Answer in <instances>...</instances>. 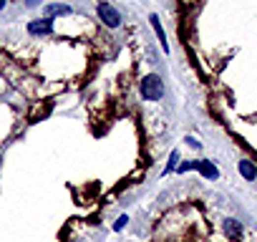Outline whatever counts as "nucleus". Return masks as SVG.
<instances>
[{"instance_id":"nucleus-1","label":"nucleus","mask_w":257,"mask_h":242,"mask_svg":"<svg viewBox=\"0 0 257 242\" xmlns=\"http://www.w3.org/2000/svg\"><path fill=\"white\" fill-rule=\"evenodd\" d=\"M141 96L146 101H159L164 96V81L157 76V73H149L144 81H141Z\"/></svg>"},{"instance_id":"nucleus-2","label":"nucleus","mask_w":257,"mask_h":242,"mask_svg":"<svg viewBox=\"0 0 257 242\" xmlns=\"http://www.w3.org/2000/svg\"><path fill=\"white\" fill-rule=\"evenodd\" d=\"M98 18L103 20V26H109V28H119L121 26V15L114 5L109 3H98Z\"/></svg>"},{"instance_id":"nucleus-3","label":"nucleus","mask_w":257,"mask_h":242,"mask_svg":"<svg viewBox=\"0 0 257 242\" xmlns=\"http://www.w3.org/2000/svg\"><path fill=\"white\" fill-rule=\"evenodd\" d=\"M177 169H179V172H187V169H199V172L204 174L207 179H217V177H220L217 167H214L212 162H204V159H202V162H189V164H179Z\"/></svg>"},{"instance_id":"nucleus-4","label":"nucleus","mask_w":257,"mask_h":242,"mask_svg":"<svg viewBox=\"0 0 257 242\" xmlns=\"http://www.w3.org/2000/svg\"><path fill=\"white\" fill-rule=\"evenodd\" d=\"M28 33L31 35H51L53 33V20H48V18L33 20V23H28Z\"/></svg>"},{"instance_id":"nucleus-5","label":"nucleus","mask_w":257,"mask_h":242,"mask_svg":"<svg viewBox=\"0 0 257 242\" xmlns=\"http://www.w3.org/2000/svg\"><path fill=\"white\" fill-rule=\"evenodd\" d=\"M43 15H46L48 20L58 18V15H71V5H63V3H51L43 8Z\"/></svg>"},{"instance_id":"nucleus-6","label":"nucleus","mask_w":257,"mask_h":242,"mask_svg":"<svg viewBox=\"0 0 257 242\" xmlns=\"http://www.w3.org/2000/svg\"><path fill=\"white\" fill-rule=\"evenodd\" d=\"M149 20H152V28L157 31V35H159V40H161V48L164 51H169V43H166V35H164V28H161V23H159V15L154 13L152 18H149Z\"/></svg>"},{"instance_id":"nucleus-7","label":"nucleus","mask_w":257,"mask_h":242,"mask_svg":"<svg viewBox=\"0 0 257 242\" xmlns=\"http://www.w3.org/2000/svg\"><path fill=\"white\" fill-rule=\"evenodd\" d=\"M240 174H242L247 182H252V179L257 177V169H255L252 162H240Z\"/></svg>"},{"instance_id":"nucleus-8","label":"nucleus","mask_w":257,"mask_h":242,"mask_svg":"<svg viewBox=\"0 0 257 242\" xmlns=\"http://www.w3.org/2000/svg\"><path fill=\"white\" fill-rule=\"evenodd\" d=\"M225 227H227V235H229V237H240V232H242L237 219H227V225H225Z\"/></svg>"},{"instance_id":"nucleus-9","label":"nucleus","mask_w":257,"mask_h":242,"mask_svg":"<svg viewBox=\"0 0 257 242\" xmlns=\"http://www.w3.org/2000/svg\"><path fill=\"white\" fill-rule=\"evenodd\" d=\"M177 159H179V151H171V159H169V164H166L164 174H169L171 169H177Z\"/></svg>"},{"instance_id":"nucleus-10","label":"nucleus","mask_w":257,"mask_h":242,"mask_svg":"<svg viewBox=\"0 0 257 242\" xmlns=\"http://www.w3.org/2000/svg\"><path fill=\"white\" fill-rule=\"evenodd\" d=\"M126 222H128V217H126V214H121V217L116 219V225H114V230H124V227H126Z\"/></svg>"},{"instance_id":"nucleus-11","label":"nucleus","mask_w":257,"mask_h":242,"mask_svg":"<svg viewBox=\"0 0 257 242\" xmlns=\"http://www.w3.org/2000/svg\"><path fill=\"white\" fill-rule=\"evenodd\" d=\"M26 3H28V5H31V8H35V5H38V3H40V0H26Z\"/></svg>"},{"instance_id":"nucleus-12","label":"nucleus","mask_w":257,"mask_h":242,"mask_svg":"<svg viewBox=\"0 0 257 242\" xmlns=\"http://www.w3.org/2000/svg\"><path fill=\"white\" fill-rule=\"evenodd\" d=\"M5 8V0H0V10H3Z\"/></svg>"}]
</instances>
